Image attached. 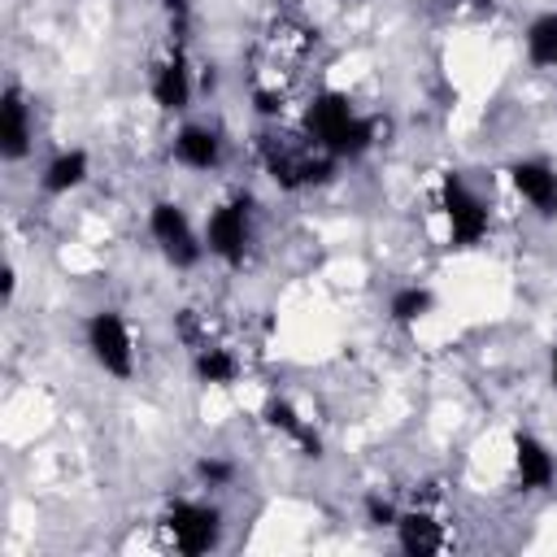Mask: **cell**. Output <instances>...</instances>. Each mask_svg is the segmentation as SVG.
I'll list each match as a JSON object with an SVG mask.
<instances>
[{"mask_svg": "<svg viewBox=\"0 0 557 557\" xmlns=\"http://www.w3.org/2000/svg\"><path fill=\"white\" fill-rule=\"evenodd\" d=\"M300 131L309 135V144H318L322 152H331L335 161H357L366 157L374 144H379V122L366 117L348 91H335V87H322L305 113H300Z\"/></svg>", "mask_w": 557, "mask_h": 557, "instance_id": "6da1fadb", "label": "cell"}, {"mask_svg": "<svg viewBox=\"0 0 557 557\" xmlns=\"http://www.w3.org/2000/svg\"><path fill=\"white\" fill-rule=\"evenodd\" d=\"M261 165H265V174H270L274 187H283V191H309V187L326 183L339 161L331 152H322L318 144H309L305 131H296V135L265 131L261 135Z\"/></svg>", "mask_w": 557, "mask_h": 557, "instance_id": "7a4b0ae2", "label": "cell"}, {"mask_svg": "<svg viewBox=\"0 0 557 557\" xmlns=\"http://www.w3.org/2000/svg\"><path fill=\"white\" fill-rule=\"evenodd\" d=\"M252 213H257L252 196H244V191H235V196H226L209 209L200 235H205V252L218 265L239 270L248 261V252H252Z\"/></svg>", "mask_w": 557, "mask_h": 557, "instance_id": "3957f363", "label": "cell"}, {"mask_svg": "<svg viewBox=\"0 0 557 557\" xmlns=\"http://www.w3.org/2000/svg\"><path fill=\"white\" fill-rule=\"evenodd\" d=\"M440 213H444V226H448V244L453 248H479V244H487V235H492V209H487V200L457 170H448L440 178Z\"/></svg>", "mask_w": 557, "mask_h": 557, "instance_id": "277c9868", "label": "cell"}, {"mask_svg": "<svg viewBox=\"0 0 557 557\" xmlns=\"http://www.w3.org/2000/svg\"><path fill=\"white\" fill-rule=\"evenodd\" d=\"M148 235H152L157 252L165 257V265H174V270H196L209 257L205 235L191 226V213L170 196L148 205Z\"/></svg>", "mask_w": 557, "mask_h": 557, "instance_id": "5b68a950", "label": "cell"}, {"mask_svg": "<svg viewBox=\"0 0 557 557\" xmlns=\"http://www.w3.org/2000/svg\"><path fill=\"white\" fill-rule=\"evenodd\" d=\"M83 348L109 379L126 383L135 374V331L117 309H91L83 322Z\"/></svg>", "mask_w": 557, "mask_h": 557, "instance_id": "8992f818", "label": "cell"}, {"mask_svg": "<svg viewBox=\"0 0 557 557\" xmlns=\"http://www.w3.org/2000/svg\"><path fill=\"white\" fill-rule=\"evenodd\" d=\"M161 531L170 540L174 553L183 557H200L209 548L222 544V509L213 500H196V496H178L165 505L161 513Z\"/></svg>", "mask_w": 557, "mask_h": 557, "instance_id": "52a82bcc", "label": "cell"}, {"mask_svg": "<svg viewBox=\"0 0 557 557\" xmlns=\"http://www.w3.org/2000/svg\"><path fill=\"white\" fill-rule=\"evenodd\" d=\"M148 96L161 113H187L196 100V74L187 61V44H170V52L148 74Z\"/></svg>", "mask_w": 557, "mask_h": 557, "instance_id": "ba28073f", "label": "cell"}, {"mask_svg": "<svg viewBox=\"0 0 557 557\" xmlns=\"http://www.w3.org/2000/svg\"><path fill=\"white\" fill-rule=\"evenodd\" d=\"M505 178L518 200H527V209H535L544 222L557 218V165L548 157H518L505 165Z\"/></svg>", "mask_w": 557, "mask_h": 557, "instance_id": "9c48e42d", "label": "cell"}, {"mask_svg": "<svg viewBox=\"0 0 557 557\" xmlns=\"http://www.w3.org/2000/svg\"><path fill=\"white\" fill-rule=\"evenodd\" d=\"M222 152H226L222 131L209 122H178L170 135V161L191 174H213L222 165Z\"/></svg>", "mask_w": 557, "mask_h": 557, "instance_id": "30bf717a", "label": "cell"}, {"mask_svg": "<svg viewBox=\"0 0 557 557\" xmlns=\"http://www.w3.org/2000/svg\"><path fill=\"white\" fill-rule=\"evenodd\" d=\"M35 148V113H30V100L17 83H9L0 91V157L9 165L26 161Z\"/></svg>", "mask_w": 557, "mask_h": 557, "instance_id": "8fae6325", "label": "cell"}, {"mask_svg": "<svg viewBox=\"0 0 557 557\" xmlns=\"http://www.w3.org/2000/svg\"><path fill=\"white\" fill-rule=\"evenodd\" d=\"M261 422L274 431V435H283L300 457H322L326 453V444H322V435H318V426L287 400V396H265V405H261Z\"/></svg>", "mask_w": 557, "mask_h": 557, "instance_id": "7c38bea8", "label": "cell"}, {"mask_svg": "<svg viewBox=\"0 0 557 557\" xmlns=\"http://www.w3.org/2000/svg\"><path fill=\"white\" fill-rule=\"evenodd\" d=\"M513 479L522 492H548L557 487V453L548 448V440L518 431L513 435Z\"/></svg>", "mask_w": 557, "mask_h": 557, "instance_id": "4fadbf2b", "label": "cell"}, {"mask_svg": "<svg viewBox=\"0 0 557 557\" xmlns=\"http://www.w3.org/2000/svg\"><path fill=\"white\" fill-rule=\"evenodd\" d=\"M87 178H91V152H87V148H61L57 157L44 161V170H39V191L52 196V200H61V196L78 191Z\"/></svg>", "mask_w": 557, "mask_h": 557, "instance_id": "5bb4252c", "label": "cell"}, {"mask_svg": "<svg viewBox=\"0 0 557 557\" xmlns=\"http://www.w3.org/2000/svg\"><path fill=\"white\" fill-rule=\"evenodd\" d=\"M191 374H196V383H205V387H235V383L244 379V361H239L231 348L200 339V344L191 348Z\"/></svg>", "mask_w": 557, "mask_h": 557, "instance_id": "9a60e30c", "label": "cell"}, {"mask_svg": "<svg viewBox=\"0 0 557 557\" xmlns=\"http://www.w3.org/2000/svg\"><path fill=\"white\" fill-rule=\"evenodd\" d=\"M392 531H396L400 553H409V557H431V553L444 548V527L426 509H400Z\"/></svg>", "mask_w": 557, "mask_h": 557, "instance_id": "2e32d148", "label": "cell"}, {"mask_svg": "<svg viewBox=\"0 0 557 557\" xmlns=\"http://www.w3.org/2000/svg\"><path fill=\"white\" fill-rule=\"evenodd\" d=\"M426 313H435V292L426 283H400L387 296V318L396 326H418Z\"/></svg>", "mask_w": 557, "mask_h": 557, "instance_id": "e0dca14e", "label": "cell"}, {"mask_svg": "<svg viewBox=\"0 0 557 557\" xmlns=\"http://www.w3.org/2000/svg\"><path fill=\"white\" fill-rule=\"evenodd\" d=\"M522 48H527V61H531V65L557 70V13L531 17L527 30H522Z\"/></svg>", "mask_w": 557, "mask_h": 557, "instance_id": "ac0fdd59", "label": "cell"}, {"mask_svg": "<svg viewBox=\"0 0 557 557\" xmlns=\"http://www.w3.org/2000/svg\"><path fill=\"white\" fill-rule=\"evenodd\" d=\"M191 474H196V483L205 487V492H222V487H231L235 483V461L231 457H222V453H205V457H196V466H191Z\"/></svg>", "mask_w": 557, "mask_h": 557, "instance_id": "d6986e66", "label": "cell"}, {"mask_svg": "<svg viewBox=\"0 0 557 557\" xmlns=\"http://www.w3.org/2000/svg\"><path fill=\"white\" fill-rule=\"evenodd\" d=\"M165 26H170V44H187L191 30V0H161Z\"/></svg>", "mask_w": 557, "mask_h": 557, "instance_id": "ffe728a7", "label": "cell"}, {"mask_svg": "<svg viewBox=\"0 0 557 557\" xmlns=\"http://www.w3.org/2000/svg\"><path fill=\"white\" fill-rule=\"evenodd\" d=\"M396 518H400V509H396V500H387V496H379V492H370L366 496V522L370 527H396Z\"/></svg>", "mask_w": 557, "mask_h": 557, "instance_id": "44dd1931", "label": "cell"}, {"mask_svg": "<svg viewBox=\"0 0 557 557\" xmlns=\"http://www.w3.org/2000/svg\"><path fill=\"white\" fill-rule=\"evenodd\" d=\"M548 383H553V392H557V344L548 348Z\"/></svg>", "mask_w": 557, "mask_h": 557, "instance_id": "7402d4cb", "label": "cell"}, {"mask_svg": "<svg viewBox=\"0 0 557 557\" xmlns=\"http://www.w3.org/2000/svg\"><path fill=\"white\" fill-rule=\"evenodd\" d=\"M444 4H453V9H461V4H487V0H444Z\"/></svg>", "mask_w": 557, "mask_h": 557, "instance_id": "603a6c76", "label": "cell"}, {"mask_svg": "<svg viewBox=\"0 0 557 557\" xmlns=\"http://www.w3.org/2000/svg\"><path fill=\"white\" fill-rule=\"evenodd\" d=\"M348 4H361V0H348Z\"/></svg>", "mask_w": 557, "mask_h": 557, "instance_id": "cb8c5ba5", "label": "cell"}]
</instances>
